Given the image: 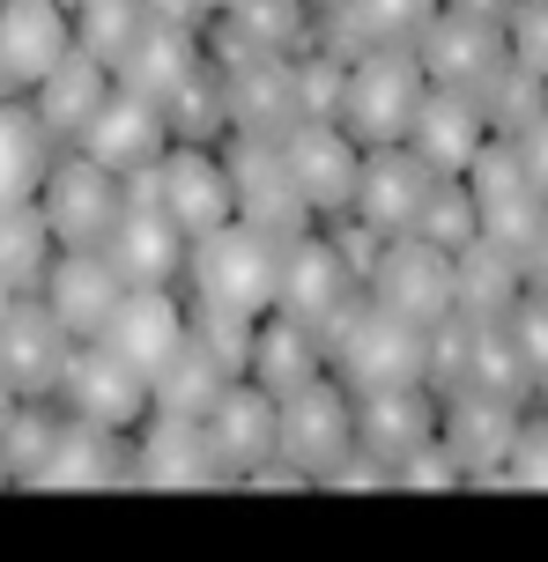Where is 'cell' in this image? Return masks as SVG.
Returning a JSON list of instances; mask_svg holds the SVG:
<instances>
[{"label":"cell","instance_id":"6da1fadb","mask_svg":"<svg viewBox=\"0 0 548 562\" xmlns=\"http://www.w3.org/2000/svg\"><path fill=\"white\" fill-rule=\"evenodd\" d=\"M326 370H334L356 400L364 393H401V385H423V378H430V334L407 326V318H393V311L371 304V296H356L348 318L326 334Z\"/></svg>","mask_w":548,"mask_h":562},{"label":"cell","instance_id":"7a4b0ae2","mask_svg":"<svg viewBox=\"0 0 548 562\" xmlns=\"http://www.w3.org/2000/svg\"><path fill=\"white\" fill-rule=\"evenodd\" d=\"M282 259H289V245H275V237L253 229V223H231V229H215V237H201V245L186 252V289H193L201 311L267 318L275 296H282Z\"/></svg>","mask_w":548,"mask_h":562},{"label":"cell","instance_id":"3957f363","mask_svg":"<svg viewBox=\"0 0 548 562\" xmlns=\"http://www.w3.org/2000/svg\"><path fill=\"white\" fill-rule=\"evenodd\" d=\"M423 97H430V75H423V53H415V45H385V53L348 59L342 134L356 140V148H393V140H407Z\"/></svg>","mask_w":548,"mask_h":562},{"label":"cell","instance_id":"277c9868","mask_svg":"<svg viewBox=\"0 0 548 562\" xmlns=\"http://www.w3.org/2000/svg\"><path fill=\"white\" fill-rule=\"evenodd\" d=\"M126 193L156 200V207H164V215H171L193 245L237 223L231 164H223V156H208V148H193V140H171V148H164L148 170H134V178H126Z\"/></svg>","mask_w":548,"mask_h":562},{"label":"cell","instance_id":"5b68a950","mask_svg":"<svg viewBox=\"0 0 548 562\" xmlns=\"http://www.w3.org/2000/svg\"><path fill=\"white\" fill-rule=\"evenodd\" d=\"M223 164H231L237 223L267 229L275 245H304V237L318 229V215H312V200H304V186H297V170H289V148H282V140L231 134Z\"/></svg>","mask_w":548,"mask_h":562},{"label":"cell","instance_id":"8992f818","mask_svg":"<svg viewBox=\"0 0 548 562\" xmlns=\"http://www.w3.org/2000/svg\"><path fill=\"white\" fill-rule=\"evenodd\" d=\"M37 207H45V223H53L59 252H104L112 245L119 215H126V178L112 164H97V156H59L45 170V186H37Z\"/></svg>","mask_w":548,"mask_h":562},{"label":"cell","instance_id":"52a82bcc","mask_svg":"<svg viewBox=\"0 0 548 562\" xmlns=\"http://www.w3.org/2000/svg\"><path fill=\"white\" fill-rule=\"evenodd\" d=\"M423 75L437 89H460V97H490L504 82V67H512V30L504 23H482V15H460V8H445L430 30H423Z\"/></svg>","mask_w":548,"mask_h":562},{"label":"cell","instance_id":"ba28073f","mask_svg":"<svg viewBox=\"0 0 548 562\" xmlns=\"http://www.w3.org/2000/svg\"><path fill=\"white\" fill-rule=\"evenodd\" d=\"M356 451V393L326 370L318 385L282 400V459L289 474H342Z\"/></svg>","mask_w":548,"mask_h":562},{"label":"cell","instance_id":"9c48e42d","mask_svg":"<svg viewBox=\"0 0 548 562\" xmlns=\"http://www.w3.org/2000/svg\"><path fill=\"white\" fill-rule=\"evenodd\" d=\"M371 304H385L393 318L437 334V326L452 318V304H460V289H452V252H437L430 237H393L385 259H378V274H371Z\"/></svg>","mask_w":548,"mask_h":562},{"label":"cell","instance_id":"30bf717a","mask_svg":"<svg viewBox=\"0 0 548 562\" xmlns=\"http://www.w3.org/2000/svg\"><path fill=\"white\" fill-rule=\"evenodd\" d=\"M53 400L82 422H104V429H134V422L156 415V385H148L126 356H112L104 340H82V348H75V363H67Z\"/></svg>","mask_w":548,"mask_h":562},{"label":"cell","instance_id":"8fae6325","mask_svg":"<svg viewBox=\"0 0 548 562\" xmlns=\"http://www.w3.org/2000/svg\"><path fill=\"white\" fill-rule=\"evenodd\" d=\"M437 193V170L393 140V148H364V186H356V207L348 215H364L378 237H415L423 229V207Z\"/></svg>","mask_w":548,"mask_h":562},{"label":"cell","instance_id":"7c38bea8","mask_svg":"<svg viewBox=\"0 0 548 562\" xmlns=\"http://www.w3.org/2000/svg\"><path fill=\"white\" fill-rule=\"evenodd\" d=\"M356 296H371V289L348 274L342 259H334V245H326L318 229L304 237V245H289V259H282V296H275V311H282V318H297L304 334L326 340L348 318V304H356Z\"/></svg>","mask_w":548,"mask_h":562},{"label":"cell","instance_id":"4fadbf2b","mask_svg":"<svg viewBox=\"0 0 548 562\" xmlns=\"http://www.w3.org/2000/svg\"><path fill=\"white\" fill-rule=\"evenodd\" d=\"M223 67V104H231V134L289 140L304 126V89H297V59H215Z\"/></svg>","mask_w":548,"mask_h":562},{"label":"cell","instance_id":"5bb4252c","mask_svg":"<svg viewBox=\"0 0 548 562\" xmlns=\"http://www.w3.org/2000/svg\"><path fill=\"white\" fill-rule=\"evenodd\" d=\"M437 15H445V0H342V8L318 15L312 45L334 59H364L385 53V45H423V30Z\"/></svg>","mask_w":548,"mask_h":562},{"label":"cell","instance_id":"9a60e30c","mask_svg":"<svg viewBox=\"0 0 548 562\" xmlns=\"http://www.w3.org/2000/svg\"><path fill=\"white\" fill-rule=\"evenodd\" d=\"M75 348H82V340L53 318L45 296H23V304L8 311V326H0V370L15 378L23 400H53L67 363H75Z\"/></svg>","mask_w":548,"mask_h":562},{"label":"cell","instance_id":"2e32d148","mask_svg":"<svg viewBox=\"0 0 548 562\" xmlns=\"http://www.w3.org/2000/svg\"><path fill=\"white\" fill-rule=\"evenodd\" d=\"M437 422H445V400L430 385H401V393H364L356 400V451L371 459H393V467H415L423 451H437Z\"/></svg>","mask_w":548,"mask_h":562},{"label":"cell","instance_id":"e0dca14e","mask_svg":"<svg viewBox=\"0 0 548 562\" xmlns=\"http://www.w3.org/2000/svg\"><path fill=\"white\" fill-rule=\"evenodd\" d=\"M37 296L53 304V318H59L75 340H104V326L119 318V304L134 296V281L119 274L104 252H59Z\"/></svg>","mask_w":548,"mask_h":562},{"label":"cell","instance_id":"ac0fdd59","mask_svg":"<svg viewBox=\"0 0 548 562\" xmlns=\"http://www.w3.org/2000/svg\"><path fill=\"white\" fill-rule=\"evenodd\" d=\"M186 252H193V237H186L156 200L126 193V215H119L112 245H104V259H112L119 274L134 281V289H171V281L186 274Z\"/></svg>","mask_w":548,"mask_h":562},{"label":"cell","instance_id":"d6986e66","mask_svg":"<svg viewBox=\"0 0 548 562\" xmlns=\"http://www.w3.org/2000/svg\"><path fill=\"white\" fill-rule=\"evenodd\" d=\"M75 53V8L59 0H0V67L15 89H37Z\"/></svg>","mask_w":548,"mask_h":562},{"label":"cell","instance_id":"ffe728a7","mask_svg":"<svg viewBox=\"0 0 548 562\" xmlns=\"http://www.w3.org/2000/svg\"><path fill=\"white\" fill-rule=\"evenodd\" d=\"M208 445H215V459H223V474L267 467V459L282 451V400L260 393L253 378L223 385V400L208 407Z\"/></svg>","mask_w":548,"mask_h":562},{"label":"cell","instance_id":"44dd1931","mask_svg":"<svg viewBox=\"0 0 548 562\" xmlns=\"http://www.w3.org/2000/svg\"><path fill=\"white\" fill-rule=\"evenodd\" d=\"M282 148H289V170H297V186H304V200H312L318 223L356 207V186H364V148H356L342 126H297Z\"/></svg>","mask_w":548,"mask_h":562},{"label":"cell","instance_id":"7402d4cb","mask_svg":"<svg viewBox=\"0 0 548 562\" xmlns=\"http://www.w3.org/2000/svg\"><path fill=\"white\" fill-rule=\"evenodd\" d=\"M186 334H193V311L178 304L171 289H134V296L119 304V318L104 326V348H112V356H126V363L156 385V370L186 348Z\"/></svg>","mask_w":548,"mask_h":562},{"label":"cell","instance_id":"603a6c76","mask_svg":"<svg viewBox=\"0 0 548 562\" xmlns=\"http://www.w3.org/2000/svg\"><path fill=\"white\" fill-rule=\"evenodd\" d=\"M75 148L97 156V164H112L119 178H134V170H148L164 148H171V119L156 112L148 97H134V89H112L104 112L89 119V134L75 140Z\"/></svg>","mask_w":548,"mask_h":562},{"label":"cell","instance_id":"cb8c5ba5","mask_svg":"<svg viewBox=\"0 0 548 562\" xmlns=\"http://www.w3.org/2000/svg\"><path fill=\"white\" fill-rule=\"evenodd\" d=\"M407 148H415L437 178H467V170H474V156L490 148V119H482V104H474V97L430 82L423 112H415V126H407Z\"/></svg>","mask_w":548,"mask_h":562},{"label":"cell","instance_id":"d4e9b609","mask_svg":"<svg viewBox=\"0 0 548 562\" xmlns=\"http://www.w3.org/2000/svg\"><path fill=\"white\" fill-rule=\"evenodd\" d=\"M526 422V400H504V393H460L445 400V422H437V451H452L467 467H496L512 437Z\"/></svg>","mask_w":548,"mask_h":562},{"label":"cell","instance_id":"484cf974","mask_svg":"<svg viewBox=\"0 0 548 562\" xmlns=\"http://www.w3.org/2000/svg\"><path fill=\"white\" fill-rule=\"evenodd\" d=\"M112 89H119V75L75 45V53L37 82V119H45V134H53V140H82L89 119L104 112V97H112Z\"/></svg>","mask_w":548,"mask_h":562},{"label":"cell","instance_id":"4316f807","mask_svg":"<svg viewBox=\"0 0 548 562\" xmlns=\"http://www.w3.org/2000/svg\"><path fill=\"white\" fill-rule=\"evenodd\" d=\"M260 393L289 400V393H304V385H318L326 378V340L304 334L297 318H282V311H267L260 318V340H253V370H245Z\"/></svg>","mask_w":548,"mask_h":562},{"label":"cell","instance_id":"83f0119b","mask_svg":"<svg viewBox=\"0 0 548 562\" xmlns=\"http://www.w3.org/2000/svg\"><path fill=\"white\" fill-rule=\"evenodd\" d=\"M452 289H460L452 311L474 318V326H512V311L526 304V274L496 252L490 237H474L467 252H452Z\"/></svg>","mask_w":548,"mask_h":562},{"label":"cell","instance_id":"f1b7e54d","mask_svg":"<svg viewBox=\"0 0 548 562\" xmlns=\"http://www.w3.org/2000/svg\"><path fill=\"white\" fill-rule=\"evenodd\" d=\"M53 164H59V140L45 134L37 104L0 97V207L37 200V186H45V170H53Z\"/></svg>","mask_w":548,"mask_h":562},{"label":"cell","instance_id":"f546056e","mask_svg":"<svg viewBox=\"0 0 548 562\" xmlns=\"http://www.w3.org/2000/svg\"><path fill=\"white\" fill-rule=\"evenodd\" d=\"M134 474H148V481H208V474H223V459H215V445H208V415H171V407H156L148 429H142Z\"/></svg>","mask_w":548,"mask_h":562},{"label":"cell","instance_id":"4dcf8cb0","mask_svg":"<svg viewBox=\"0 0 548 562\" xmlns=\"http://www.w3.org/2000/svg\"><path fill=\"white\" fill-rule=\"evenodd\" d=\"M53 259H59V237H53V223H45L37 200L0 207V281H15L23 296H37L45 274H53Z\"/></svg>","mask_w":548,"mask_h":562},{"label":"cell","instance_id":"1f68e13d","mask_svg":"<svg viewBox=\"0 0 548 562\" xmlns=\"http://www.w3.org/2000/svg\"><path fill=\"white\" fill-rule=\"evenodd\" d=\"M148 23H156V8H148V0H82V8H75V45L119 75L126 53L142 45Z\"/></svg>","mask_w":548,"mask_h":562},{"label":"cell","instance_id":"d6a6232c","mask_svg":"<svg viewBox=\"0 0 548 562\" xmlns=\"http://www.w3.org/2000/svg\"><path fill=\"white\" fill-rule=\"evenodd\" d=\"M482 119H490V134L496 140H519V134H534L548 119V75H534V67H504V82L482 97Z\"/></svg>","mask_w":548,"mask_h":562},{"label":"cell","instance_id":"836d02e7","mask_svg":"<svg viewBox=\"0 0 548 562\" xmlns=\"http://www.w3.org/2000/svg\"><path fill=\"white\" fill-rule=\"evenodd\" d=\"M415 237H430L437 252H467V245L482 237V200H474V186H467V178H437Z\"/></svg>","mask_w":548,"mask_h":562},{"label":"cell","instance_id":"e575fe53","mask_svg":"<svg viewBox=\"0 0 548 562\" xmlns=\"http://www.w3.org/2000/svg\"><path fill=\"white\" fill-rule=\"evenodd\" d=\"M318 237H326V245H334V259H342L348 274L364 281V289H371L378 259H385V245H393V237H378V229L364 223V215H326V223H318Z\"/></svg>","mask_w":548,"mask_h":562},{"label":"cell","instance_id":"d590c367","mask_svg":"<svg viewBox=\"0 0 548 562\" xmlns=\"http://www.w3.org/2000/svg\"><path fill=\"white\" fill-rule=\"evenodd\" d=\"M512 340H519V363L534 378V393L548 400V289H526V304L512 311Z\"/></svg>","mask_w":548,"mask_h":562},{"label":"cell","instance_id":"8d00e7d4","mask_svg":"<svg viewBox=\"0 0 548 562\" xmlns=\"http://www.w3.org/2000/svg\"><path fill=\"white\" fill-rule=\"evenodd\" d=\"M504 30H512V59L534 67V75H548V0H519Z\"/></svg>","mask_w":548,"mask_h":562},{"label":"cell","instance_id":"74e56055","mask_svg":"<svg viewBox=\"0 0 548 562\" xmlns=\"http://www.w3.org/2000/svg\"><path fill=\"white\" fill-rule=\"evenodd\" d=\"M504 474L512 481H548V415H526L512 451H504Z\"/></svg>","mask_w":548,"mask_h":562},{"label":"cell","instance_id":"f35d334b","mask_svg":"<svg viewBox=\"0 0 548 562\" xmlns=\"http://www.w3.org/2000/svg\"><path fill=\"white\" fill-rule=\"evenodd\" d=\"M519 156H526V170H534V186L548 193V119L534 126V134H519Z\"/></svg>","mask_w":548,"mask_h":562},{"label":"cell","instance_id":"ab89813d","mask_svg":"<svg viewBox=\"0 0 548 562\" xmlns=\"http://www.w3.org/2000/svg\"><path fill=\"white\" fill-rule=\"evenodd\" d=\"M445 8H460V15H482V23H512V8H519V0H445Z\"/></svg>","mask_w":548,"mask_h":562},{"label":"cell","instance_id":"60d3db41","mask_svg":"<svg viewBox=\"0 0 548 562\" xmlns=\"http://www.w3.org/2000/svg\"><path fill=\"white\" fill-rule=\"evenodd\" d=\"M15 407H23V393H15V378L0 370V437H8V422H15Z\"/></svg>","mask_w":548,"mask_h":562},{"label":"cell","instance_id":"b9f144b4","mask_svg":"<svg viewBox=\"0 0 548 562\" xmlns=\"http://www.w3.org/2000/svg\"><path fill=\"white\" fill-rule=\"evenodd\" d=\"M23 304V289H15V281H0V326H8V311Z\"/></svg>","mask_w":548,"mask_h":562},{"label":"cell","instance_id":"7bdbcfd3","mask_svg":"<svg viewBox=\"0 0 548 562\" xmlns=\"http://www.w3.org/2000/svg\"><path fill=\"white\" fill-rule=\"evenodd\" d=\"M193 8H201L208 23H215V15H223V8H237V0H193Z\"/></svg>","mask_w":548,"mask_h":562},{"label":"cell","instance_id":"ee69618b","mask_svg":"<svg viewBox=\"0 0 548 562\" xmlns=\"http://www.w3.org/2000/svg\"><path fill=\"white\" fill-rule=\"evenodd\" d=\"M304 8H312V15H326V8H342V0H304Z\"/></svg>","mask_w":548,"mask_h":562},{"label":"cell","instance_id":"f6af8a7d","mask_svg":"<svg viewBox=\"0 0 548 562\" xmlns=\"http://www.w3.org/2000/svg\"><path fill=\"white\" fill-rule=\"evenodd\" d=\"M59 8H82V0H59Z\"/></svg>","mask_w":548,"mask_h":562}]
</instances>
